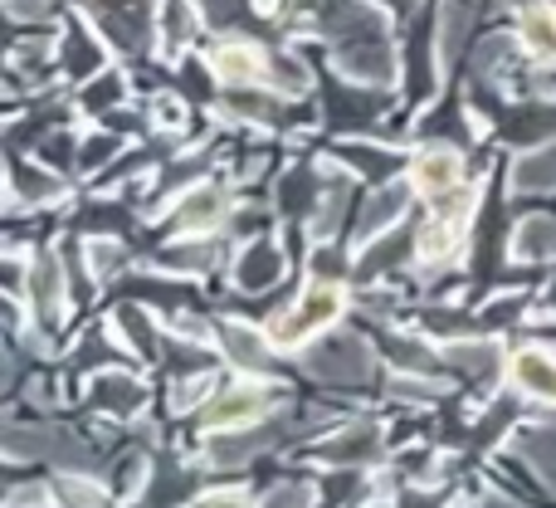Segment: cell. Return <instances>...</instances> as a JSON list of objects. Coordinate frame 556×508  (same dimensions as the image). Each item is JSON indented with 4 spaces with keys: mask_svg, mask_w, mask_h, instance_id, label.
<instances>
[{
    "mask_svg": "<svg viewBox=\"0 0 556 508\" xmlns=\"http://www.w3.org/2000/svg\"><path fill=\"white\" fill-rule=\"evenodd\" d=\"M117 98H123V78H117V74H98L93 84L84 88V98H78V103H84V113H103V108H113Z\"/></svg>",
    "mask_w": 556,
    "mask_h": 508,
    "instance_id": "cell-27",
    "label": "cell"
},
{
    "mask_svg": "<svg viewBox=\"0 0 556 508\" xmlns=\"http://www.w3.org/2000/svg\"><path fill=\"white\" fill-rule=\"evenodd\" d=\"M405 201H410L405 186H381V191L366 201V211L356 215V240H371V235H381L386 225H395L401 211H405Z\"/></svg>",
    "mask_w": 556,
    "mask_h": 508,
    "instance_id": "cell-10",
    "label": "cell"
},
{
    "mask_svg": "<svg viewBox=\"0 0 556 508\" xmlns=\"http://www.w3.org/2000/svg\"><path fill=\"white\" fill-rule=\"evenodd\" d=\"M5 450L15 455V460H54V464H64V470H84L88 464V445L78 441V435H68V431H54V425H35V431H10L5 435Z\"/></svg>",
    "mask_w": 556,
    "mask_h": 508,
    "instance_id": "cell-1",
    "label": "cell"
},
{
    "mask_svg": "<svg viewBox=\"0 0 556 508\" xmlns=\"http://www.w3.org/2000/svg\"><path fill=\"white\" fill-rule=\"evenodd\" d=\"M376 450H381V431H376V425H352V431L332 435L317 455H323L327 464H352V460H376Z\"/></svg>",
    "mask_w": 556,
    "mask_h": 508,
    "instance_id": "cell-12",
    "label": "cell"
},
{
    "mask_svg": "<svg viewBox=\"0 0 556 508\" xmlns=\"http://www.w3.org/2000/svg\"><path fill=\"white\" fill-rule=\"evenodd\" d=\"M513 255L518 259H556V221L547 215H528L513 235Z\"/></svg>",
    "mask_w": 556,
    "mask_h": 508,
    "instance_id": "cell-13",
    "label": "cell"
},
{
    "mask_svg": "<svg viewBox=\"0 0 556 508\" xmlns=\"http://www.w3.org/2000/svg\"><path fill=\"white\" fill-rule=\"evenodd\" d=\"M518 445H522V455L556 484V425H547V431H528Z\"/></svg>",
    "mask_w": 556,
    "mask_h": 508,
    "instance_id": "cell-22",
    "label": "cell"
},
{
    "mask_svg": "<svg viewBox=\"0 0 556 508\" xmlns=\"http://www.w3.org/2000/svg\"><path fill=\"white\" fill-rule=\"evenodd\" d=\"M473 15H479V0H444V10H440V35H434V45H440V64H444V69H450L454 59H459L464 35H469Z\"/></svg>",
    "mask_w": 556,
    "mask_h": 508,
    "instance_id": "cell-8",
    "label": "cell"
},
{
    "mask_svg": "<svg viewBox=\"0 0 556 508\" xmlns=\"http://www.w3.org/2000/svg\"><path fill=\"white\" fill-rule=\"evenodd\" d=\"M195 35V15H191V5H186V0H172V5H166V15H162V39L166 45H186V39Z\"/></svg>",
    "mask_w": 556,
    "mask_h": 508,
    "instance_id": "cell-25",
    "label": "cell"
},
{
    "mask_svg": "<svg viewBox=\"0 0 556 508\" xmlns=\"http://www.w3.org/2000/svg\"><path fill=\"white\" fill-rule=\"evenodd\" d=\"M88 264H93V274H98V278H108L117 264H123V250H117L113 240H98L93 250H88Z\"/></svg>",
    "mask_w": 556,
    "mask_h": 508,
    "instance_id": "cell-31",
    "label": "cell"
},
{
    "mask_svg": "<svg viewBox=\"0 0 556 508\" xmlns=\"http://www.w3.org/2000/svg\"><path fill=\"white\" fill-rule=\"evenodd\" d=\"M88 401L103 406V411H132L137 401H142V386L132 382V376H117V372H103L93 386H88Z\"/></svg>",
    "mask_w": 556,
    "mask_h": 508,
    "instance_id": "cell-14",
    "label": "cell"
},
{
    "mask_svg": "<svg viewBox=\"0 0 556 508\" xmlns=\"http://www.w3.org/2000/svg\"><path fill=\"white\" fill-rule=\"evenodd\" d=\"M459 172H464L459 152H450V147H430V152L415 157L410 182H415V191H425V196H450L454 186H459Z\"/></svg>",
    "mask_w": 556,
    "mask_h": 508,
    "instance_id": "cell-5",
    "label": "cell"
},
{
    "mask_svg": "<svg viewBox=\"0 0 556 508\" xmlns=\"http://www.w3.org/2000/svg\"><path fill=\"white\" fill-rule=\"evenodd\" d=\"M250 450H254V441H244V435H220L215 450H211V460L215 464H235V460H244Z\"/></svg>",
    "mask_w": 556,
    "mask_h": 508,
    "instance_id": "cell-30",
    "label": "cell"
},
{
    "mask_svg": "<svg viewBox=\"0 0 556 508\" xmlns=\"http://www.w3.org/2000/svg\"><path fill=\"white\" fill-rule=\"evenodd\" d=\"M278 269H283V259H278L274 245H254L250 255L235 264V278H240V288H250V294H260V288H269L278 278Z\"/></svg>",
    "mask_w": 556,
    "mask_h": 508,
    "instance_id": "cell-16",
    "label": "cell"
},
{
    "mask_svg": "<svg viewBox=\"0 0 556 508\" xmlns=\"http://www.w3.org/2000/svg\"><path fill=\"white\" fill-rule=\"evenodd\" d=\"M211 69H215V78H220V84L244 88V84H260L264 69H269V59H264L254 45H220L211 54Z\"/></svg>",
    "mask_w": 556,
    "mask_h": 508,
    "instance_id": "cell-7",
    "label": "cell"
},
{
    "mask_svg": "<svg viewBox=\"0 0 556 508\" xmlns=\"http://www.w3.org/2000/svg\"><path fill=\"white\" fill-rule=\"evenodd\" d=\"M215 259L211 245H201V240H186V245H172V250H162V264L166 269H205Z\"/></svg>",
    "mask_w": 556,
    "mask_h": 508,
    "instance_id": "cell-29",
    "label": "cell"
},
{
    "mask_svg": "<svg viewBox=\"0 0 556 508\" xmlns=\"http://www.w3.org/2000/svg\"><path fill=\"white\" fill-rule=\"evenodd\" d=\"M264 508H313V490L307 484H283L278 494H269Z\"/></svg>",
    "mask_w": 556,
    "mask_h": 508,
    "instance_id": "cell-32",
    "label": "cell"
},
{
    "mask_svg": "<svg viewBox=\"0 0 556 508\" xmlns=\"http://www.w3.org/2000/svg\"><path fill=\"white\" fill-rule=\"evenodd\" d=\"M522 39H528L532 54H556V20L547 10H528L522 15Z\"/></svg>",
    "mask_w": 556,
    "mask_h": 508,
    "instance_id": "cell-24",
    "label": "cell"
},
{
    "mask_svg": "<svg viewBox=\"0 0 556 508\" xmlns=\"http://www.w3.org/2000/svg\"><path fill=\"white\" fill-rule=\"evenodd\" d=\"M264 78H269L278 94H303V88H307V69L298 64L293 54H274L269 69H264Z\"/></svg>",
    "mask_w": 556,
    "mask_h": 508,
    "instance_id": "cell-23",
    "label": "cell"
},
{
    "mask_svg": "<svg viewBox=\"0 0 556 508\" xmlns=\"http://www.w3.org/2000/svg\"><path fill=\"white\" fill-rule=\"evenodd\" d=\"M39 499H45V490H35V484H29V490L10 494V508H29V504H39Z\"/></svg>",
    "mask_w": 556,
    "mask_h": 508,
    "instance_id": "cell-37",
    "label": "cell"
},
{
    "mask_svg": "<svg viewBox=\"0 0 556 508\" xmlns=\"http://www.w3.org/2000/svg\"><path fill=\"white\" fill-rule=\"evenodd\" d=\"M108 152H117V137H93V143L84 147V166H98Z\"/></svg>",
    "mask_w": 556,
    "mask_h": 508,
    "instance_id": "cell-35",
    "label": "cell"
},
{
    "mask_svg": "<svg viewBox=\"0 0 556 508\" xmlns=\"http://www.w3.org/2000/svg\"><path fill=\"white\" fill-rule=\"evenodd\" d=\"M29 294H35V313L45 327L59 323L64 313V274H59V259L54 255H39L35 269H29Z\"/></svg>",
    "mask_w": 556,
    "mask_h": 508,
    "instance_id": "cell-6",
    "label": "cell"
},
{
    "mask_svg": "<svg viewBox=\"0 0 556 508\" xmlns=\"http://www.w3.org/2000/svg\"><path fill=\"white\" fill-rule=\"evenodd\" d=\"M391 392L395 396H420V401H430V396H440V386H434V382H405V376H395Z\"/></svg>",
    "mask_w": 556,
    "mask_h": 508,
    "instance_id": "cell-34",
    "label": "cell"
},
{
    "mask_svg": "<svg viewBox=\"0 0 556 508\" xmlns=\"http://www.w3.org/2000/svg\"><path fill=\"white\" fill-rule=\"evenodd\" d=\"M5 15L10 20H45L49 5L45 0H5Z\"/></svg>",
    "mask_w": 556,
    "mask_h": 508,
    "instance_id": "cell-33",
    "label": "cell"
},
{
    "mask_svg": "<svg viewBox=\"0 0 556 508\" xmlns=\"http://www.w3.org/2000/svg\"><path fill=\"white\" fill-rule=\"evenodd\" d=\"M513 376H518L522 392L542 396V401H556V357L542 352V347H522L513 357Z\"/></svg>",
    "mask_w": 556,
    "mask_h": 508,
    "instance_id": "cell-9",
    "label": "cell"
},
{
    "mask_svg": "<svg viewBox=\"0 0 556 508\" xmlns=\"http://www.w3.org/2000/svg\"><path fill=\"white\" fill-rule=\"evenodd\" d=\"M191 508H244L235 494H205V499H195Z\"/></svg>",
    "mask_w": 556,
    "mask_h": 508,
    "instance_id": "cell-36",
    "label": "cell"
},
{
    "mask_svg": "<svg viewBox=\"0 0 556 508\" xmlns=\"http://www.w3.org/2000/svg\"><path fill=\"white\" fill-rule=\"evenodd\" d=\"M342 313V294H337L332 284H313L303 298H298V308L283 318V323L274 327V343L278 347H298L307 333H317V327H327L332 318Z\"/></svg>",
    "mask_w": 556,
    "mask_h": 508,
    "instance_id": "cell-3",
    "label": "cell"
},
{
    "mask_svg": "<svg viewBox=\"0 0 556 508\" xmlns=\"http://www.w3.org/2000/svg\"><path fill=\"white\" fill-rule=\"evenodd\" d=\"M376 508H386V504H376Z\"/></svg>",
    "mask_w": 556,
    "mask_h": 508,
    "instance_id": "cell-41",
    "label": "cell"
},
{
    "mask_svg": "<svg viewBox=\"0 0 556 508\" xmlns=\"http://www.w3.org/2000/svg\"><path fill=\"white\" fill-rule=\"evenodd\" d=\"M444 362L464 367V372H473V376H493L498 372V347L493 343H454V347H444Z\"/></svg>",
    "mask_w": 556,
    "mask_h": 508,
    "instance_id": "cell-19",
    "label": "cell"
},
{
    "mask_svg": "<svg viewBox=\"0 0 556 508\" xmlns=\"http://www.w3.org/2000/svg\"><path fill=\"white\" fill-rule=\"evenodd\" d=\"M307 372L323 382H366L371 376V347L352 333H337L307 352Z\"/></svg>",
    "mask_w": 556,
    "mask_h": 508,
    "instance_id": "cell-2",
    "label": "cell"
},
{
    "mask_svg": "<svg viewBox=\"0 0 556 508\" xmlns=\"http://www.w3.org/2000/svg\"><path fill=\"white\" fill-rule=\"evenodd\" d=\"M156 113H162V123H181V108H176V98H162V108H156Z\"/></svg>",
    "mask_w": 556,
    "mask_h": 508,
    "instance_id": "cell-38",
    "label": "cell"
},
{
    "mask_svg": "<svg viewBox=\"0 0 556 508\" xmlns=\"http://www.w3.org/2000/svg\"><path fill=\"white\" fill-rule=\"evenodd\" d=\"M254 10H260V15H278V0H254Z\"/></svg>",
    "mask_w": 556,
    "mask_h": 508,
    "instance_id": "cell-39",
    "label": "cell"
},
{
    "mask_svg": "<svg viewBox=\"0 0 556 508\" xmlns=\"http://www.w3.org/2000/svg\"><path fill=\"white\" fill-rule=\"evenodd\" d=\"M376 5H405V0H376Z\"/></svg>",
    "mask_w": 556,
    "mask_h": 508,
    "instance_id": "cell-40",
    "label": "cell"
},
{
    "mask_svg": "<svg viewBox=\"0 0 556 508\" xmlns=\"http://www.w3.org/2000/svg\"><path fill=\"white\" fill-rule=\"evenodd\" d=\"M342 211H346V176H327V196L313 215V240H327L342 225Z\"/></svg>",
    "mask_w": 556,
    "mask_h": 508,
    "instance_id": "cell-20",
    "label": "cell"
},
{
    "mask_svg": "<svg viewBox=\"0 0 556 508\" xmlns=\"http://www.w3.org/2000/svg\"><path fill=\"white\" fill-rule=\"evenodd\" d=\"M454 250H459V225L434 221V225L420 231V259L425 264H440V259H450Z\"/></svg>",
    "mask_w": 556,
    "mask_h": 508,
    "instance_id": "cell-21",
    "label": "cell"
},
{
    "mask_svg": "<svg viewBox=\"0 0 556 508\" xmlns=\"http://www.w3.org/2000/svg\"><path fill=\"white\" fill-rule=\"evenodd\" d=\"M264 406H269V396L264 392H250V386H240V392H220L211 406L201 411V425H211V431H240V425L260 421Z\"/></svg>",
    "mask_w": 556,
    "mask_h": 508,
    "instance_id": "cell-4",
    "label": "cell"
},
{
    "mask_svg": "<svg viewBox=\"0 0 556 508\" xmlns=\"http://www.w3.org/2000/svg\"><path fill=\"white\" fill-rule=\"evenodd\" d=\"M220 215H225V191H220V186H201V191H191L181 201L176 221H181L186 231H211Z\"/></svg>",
    "mask_w": 556,
    "mask_h": 508,
    "instance_id": "cell-15",
    "label": "cell"
},
{
    "mask_svg": "<svg viewBox=\"0 0 556 508\" xmlns=\"http://www.w3.org/2000/svg\"><path fill=\"white\" fill-rule=\"evenodd\" d=\"M542 186H556V143L518 157V166H513V191H542Z\"/></svg>",
    "mask_w": 556,
    "mask_h": 508,
    "instance_id": "cell-17",
    "label": "cell"
},
{
    "mask_svg": "<svg viewBox=\"0 0 556 508\" xmlns=\"http://www.w3.org/2000/svg\"><path fill=\"white\" fill-rule=\"evenodd\" d=\"M15 191L25 196V201H54L64 186H59L54 176H45V172H25V166H15Z\"/></svg>",
    "mask_w": 556,
    "mask_h": 508,
    "instance_id": "cell-28",
    "label": "cell"
},
{
    "mask_svg": "<svg viewBox=\"0 0 556 508\" xmlns=\"http://www.w3.org/2000/svg\"><path fill=\"white\" fill-rule=\"evenodd\" d=\"M225 352L235 357V367H250V372H269V343L260 337V327L250 323H225L220 327Z\"/></svg>",
    "mask_w": 556,
    "mask_h": 508,
    "instance_id": "cell-11",
    "label": "cell"
},
{
    "mask_svg": "<svg viewBox=\"0 0 556 508\" xmlns=\"http://www.w3.org/2000/svg\"><path fill=\"white\" fill-rule=\"evenodd\" d=\"M54 494H59V504L64 508H103V494H98L88 480H78V474L54 480Z\"/></svg>",
    "mask_w": 556,
    "mask_h": 508,
    "instance_id": "cell-26",
    "label": "cell"
},
{
    "mask_svg": "<svg viewBox=\"0 0 556 508\" xmlns=\"http://www.w3.org/2000/svg\"><path fill=\"white\" fill-rule=\"evenodd\" d=\"M64 64H68V74H78V78H93L98 69H103V45H98V39L88 35L84 25H78L74 35L64 39Z\"/></svg>",
    "mask_w": 556,
    "mask_h": 508,
    "instance_id": "cell-18",
    "label": "cell"
}]
</instances>
